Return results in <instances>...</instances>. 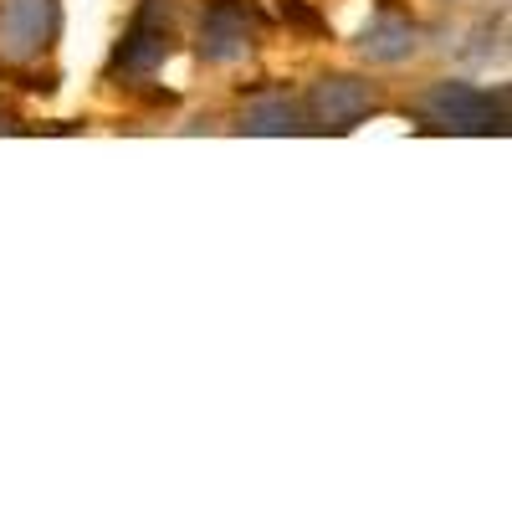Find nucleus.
I'll use <instances>...</instances> for the list:
<instances>
[{
	"instance_id": "39448f33",
	"label": "nucleus",
	"mask_w": 512,
	"mask_h": 512,
	"mask_svg": "<svg viewBox=\"0 0 512 512\" xmlns=\"http://www.w3.org/2000/svg\"><path fill=\"white\" fill-rule=\"evenodd\" d=\"M374 108H379V93L369 88V82L333 72V77H318L313 82L303 113H308L313 128H323V134H349V128H359Z\"/></svg>"
},
{
	"instance_id": "0eeeda50",
	"label": "nucleus",
	"mask_w": 512,
	"mask_h": 512,
	"mask_svg": "<svg viewBox=\"0 0 512 512\" xmlns=\"http://www.w3.org/2000/svg\"><path fill=\"white\" fill-rule=\"evenodd\" d=\"M415 47H420V26L410 16H395V11L374 16L359 36V57H369L379 67H395V62L415 57Z\"/></svg>"
},
{
	"instance_id": "f257e3e1",
	"label": "nucleus",
	"mask_w": 512,
	"mask_h": 512,
	"mask_svg": "<svg viewBox=\"0 0 512 512\" xmlns=\"http://www.w3.org/2000/svg\"><path fill=\"white\" fill-rule=\"evenodd\" d=\"M415 113L431 123V128H446V134H502L507 128V88L497 93H482L472 82H436L431 93H420Z\"/></svg>"
},
{
	"instance_id": "423d86ee",
	"label": "nucleus",
	"mask_w": 512,
	"mask_h": 512,
	"mask_svg": "<svg viewBox=\"0 0 512 512\" xmlns=\"http://www.w3.org/2000/svg\"><path fill=\"white\" fill-rule=\"evenodd\" d=\"M308 128V113L297 98L287 93H251L241 103V134H256V139H287V134H303Z\"/></svg>"
},
{
	"instance_id": "f03ea898",
	"label": "nucleus",
	"mask_w": 512,
	"mask_h": 512,
	"mask_svg": "<svg viewBox=\"0 0 512 512\" xmlns=\"http://www.w3.org/2000/svg\"><path fill=\"white\" fill-rule=\"evenodd\" d=\"M62 26V0H0V62L26 67L52 52Z\"/></svg>"
},
{
	"instance_id": "20e7f679",
	"label": "nucleus",
	"mask_w": 512,
	"mask_h": 512,
	"mask_svg": "<svg viewBox=\"0 0 512 512\" xmlns=\"http://www.w3.org/2000/svg\"><path fill=\"white\" fill-rule=\"evenodd\" d=\"M175 52V21H169V6L164 0H144L128 36L118 41V57H113V72L123 77H149L169 62Z\"/></svg>"
},
{
	"instance_id": "7ed1b4c3",
	"label": "nucleus",
	"mask_w": 512,
	"mask_h": 512,
	"mask_svg": "<svg viewBox=\"0 0 512 512\" xmlns=\"http://www.w3.org/2000/svg\"><path fill=\"white\" fill-rule=\"evenodd\" d=\"M256 36H262V16H256L251 0H210L205 16H200V57L205 62H241Z\"/></svg>"
}]
</instances>
